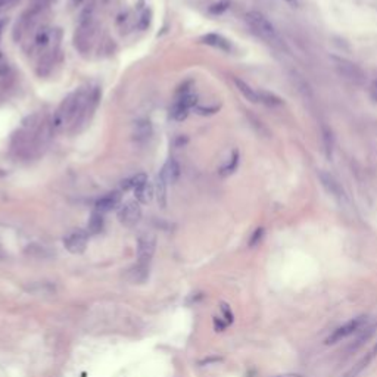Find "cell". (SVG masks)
<instances>
[{
  "label": "cell",
  "mask_w": 377,
  "mask_h": 377,
  "mask_svg": "<svg viewBox=\"0 0 377 377\" xmlns=\"http://www.w3.org/2000/svg\"><path fill=\"white\" fill-rule=\"evenodd\" d=\"M245 19L247 25L254 30V33L258 34L265 41L273 43L274 46H279V48L283 46V41L280 38L276 27L270 22V19L265 17L264 14L258 12V11H250V12L246 14Z\"/></svg>",
  "instance_id": "cell-1"
},
{
  "label": "cell",
  "mask_w": 377,
  "mask_h": 377,
  "mask_svg": "<svg viewBox=\"0 0 377 377\" xmlns=\"http://www.w3.org/2000/svg\"><path fill=\"white\" fill-rule=\"evenodd\" d=\"M197 103V98L195 93L190 92V89H184L180 90L179 98L173 103L171 109H170V116L174 121H183L186 119V116L189 115V111L192 108H195Z\"/></svg>",
  "instance_id": "cell-2"
},
{
  "label": "cell",
  "mask_w": 377,
  "mask_h": 377,
  "mask_svg": "<svg viewBox=\"0 0 377 377\" xmlns=\"http://www.w3.org/2000/svg\"><path fill=\"white\" fill-rule=\"evenodd\" d=\"M331 61H333L334 69L338 71V74H339L342 78L348 80V81L354 82V84H361V82H364V80H365V74H364V71H362L357 64H354V62L349 61V59L339 58V56H333Z\"/></svg>",
  "instance_id": "cell-3"
},
{
  "label": "cell",
  "mask_w": 377,
  "mask_h": 377,
  "mask_svg": "<svg viewBox=\"0 0 377 377\" xmlns=\"http://www.w3.org/2000/svg\"><path fill=\"white\" fill-rule=\"evenodd\" d=\"M156 249V237L152 233H143L139 236L137 240V260L142 265H148L150 264V260L155 254Z\"/></svg>",
  "instance_id": "cell-4"
},
{
  "label": "cell",
  "mask_w": 377,
  "mask_h": 377,
  "mask_svg": "<svg viewBox=\"0 0 377 377\" xmlns=\"http://www.w3.org/2000/svg\"><path fill=\"white\" fill-rule=\"evenodd\" d=\"M142 218V208L140 203L137 200H129L125 202L119 211H118V220L121 224L127 226V227H133L136 226Z\"/></svg>",
  "instance_id": "cell-5"
},
{
  "label": "cell",
  "mask_w": 377,
  "mask_h": 377,
  "mask_svg": "<svg viewBox=\"0 0 377 377\" xmlns=\"http://www.w3.org/2000/svg\"><path fill=\"white\" fill-rule=\"evenodd\" d=\"M89 243V233L84 230H74L64 237V246L71 254H82Z\"/></svg>",
  "instance_id": "cell-6"
},
{
  "label": "cell",
  "mask_w": 377,
  "mask_h": 377,
  "mask_svg": "<svg viewBox=\"0 0 377 377\" xmlns=\"http://www.w3.org/2000/svg\"><path fill=\"white\" fill-rule=\"evenodd\" d=\"M362 323H364V317H357V318L349 320L348 323H345L344 326L336 328V330L328 336L327 339H326V345H334L338 344V342H341V341H344L348 336L354 334V333L362 326Z\"/></svg>",
  "instance_id": "cell-7"
},
{
  "label": "cell",
  "mask_w": 377,
  "mask_h": 377,
  "mask_svg": "<svg viewBox=\"0 0 377 377\" xmlns=\"http://www.w3.org/2000/svg\"><path fill=\"white\" fill-rule=\"evenodd\" d=\"M318 179H320L321 186L324 187V190L327 192L328 195H331L333 197H336L338 200H342V199H345L344 187L341 186V183L338 181V179H336L333 174H330V173H327V171L321 170V171H318Z\"/></svg>",
  "instance_id": "cell-8"
},
{
  "label": "cell",
  "mask_w": 377,
  "mask_h": 377,
  "mask_svg": "<svg viewBox=\"0 0 377 377\" xmlns=\"http://www.w3.org/2000/svg\"><path fill=\"white\" fill-rule=\"evenodd\" d=\"M121 202V193L119 192H111V193H106L105 196L99 197L98 202H96V211L98 213H109L115 210Z\"/></svg>",
  "instance_id": "cell-9"
},
{
  "label": "cell",
  "mask_w": 377,
  "mask_h": 377,
  "mask_svg": "<svg viewBox=\"0 0 377 377\" xmlns=\"http://www.w3.org/2000/svg\"><path fill=\"white\" fill-rule=\"evenodd\" d=\"M200 40H202L205 45L213 46V48H215V49H220V50H223V52H230V50H231V43H230L226 37H223L221 34H217V33L205 34Z\"/></svg>",
  "instance_id": "cell-10"
},
{
  "label": "cell",
  "mask_w": 377,
  "mask_h": 377,
  "mask_svg": "<svg viewBox=\"0 0 377 377\" xmlns=\"http://www.w3.org/2000/svg\"><path fill=\"white\" fill-rule=\"evenodd\" d=\"M161 174L164 176V179L166 183H176L179 180L181 174V168L179 162L174 158H168V161L165 162L164 168L161 171Z\"/></svg>",
  "instance_id": "cell-11"
},
{
  "label": "cell",
  "mask_w": 377,
  "mask_h": 377,
  "mask_svg": "<svg viewBox=\"0 0 377 377\" xmlns=\"http://www.w3.org/2000/svg\"><path fill=\"white\" fill-rule=\"evenodd\" d=\"M134 195H136V199L139 203H149L152 200V197L155 195V189L153 186L149 183V180H146L145 183L139 184L136 189H134Z\"/></svg>",
  "instance_id": "cell-12"
},
{
  "label": "cell",
  "mask_w": 377,
  "mask_h": 377,
  "mask_svg": "<svg viewBox=\"0 0 377 377\" xmlns=\"http://www.w3.org/2000/svg\"><path fill=\"white\" fill-rule=\"evenodd\" d=\"M133 136L139 142L148 140L149 137L152 136V124H150V121H148V119H139L137 122H134Z\"/></svg>",
  "instance_id": "cell-13"
},
{
  "label": "cell",
  "mask_w": 377,
  "mask_h": 377,
  "mask_svg": "<svg viewBox=\"0 0 377 377\" xmlns=\"http://www.w3.org/2000/svg\"><path fill=\"white\" fill-rule=\"evenodd\" d=\"M234 84H236V89L243 95V98L252 103H260V96H258V90H255L254 87H250L249 84L240 78H234Z\"/></svg>",
  "instance_id": "cell-14"
},
{
  "label": "cell",
  "mask_w": 377,
  "mask_h": 377,
  "mask_svg": "<svg viewBox=\"0 0 377 377\" xmlns=\"http://www.w3.org/2000/svg\"><path fill=\"white\" fill-rule=\"evenodd\" d=\"M166 181H165L164 176L159 173L158 177H156V184H155V196H156V200H158V205L161 208H165L166 206Z\"/></svg>",
  "instance_id": "cell-15"
},
{
  "label": "cell",
  "mask_w": 377,
  "mask_h": 377,
  "mask_svg": "<svg viewBox=\"0 0 377 377\" xmlns=\"http://www.w3.org/2000/svg\"><path fill=\"white\" fill-rule=\"evenodd\" d=\"M149 277V267L148 265H142V264H137L134 265L132 270H129V279L133 283H143L146 281V279Z\"/></svg>",
  "instance_id": "cell-16"
},
{
  "label": "cell",
  "mask_w": 377,
  "mask_h": 377,
  "mask_svg": "<svg viewBox=\"0 0 377 377\" xmlns=\"http://www.w3.org/2000/svg\"><path fill=\"white\" fill-rule=\"evenodd\" d=\"M258 96H260V103H263L265 106H270V108H279V106H283V99L279 98L277 95L271 93V92H267V90H258Z\"/></svg>",
  "instance_id": "cell-17"
},
{
  "label": "cell",
  "mask_w": 377,
  "mask_h": 377,
  "mask_svg": "<svg viewBox=\"0 0 377 377\" xmlns=\"http://www.w3.org/2000/svg\"><path fill=\"white\" fill-rule=\"evenodd\" d=\"M102 230H103V215H102V213L95 211L87 223V233H89V236L90 234L95 236V234H99Z\"/></svg>",
  "instance_id": "cell-18"
},
{
  "label": "cell",
  "mask_w": 377,
  "mask_h": 377,
  "mask_svg": "<svg viewBox=\"0 0 377 377\" xmlns=\"http://www.w3.org/2000/svg\"><path fill=\"white\" fill-rule=\"evenodd\" d=\"M237 165H239V152L237 150H233L229 161L220 168V174L223 177H227V176L233 174L237 170Z\"/></svg>",
  "instance_id": "cell-19"
},
{
  "label": "cell",
  "mask_w": 377,
  "mask_h": 377,
  "mask_svg": "<svg viewBox=\"0 0 377 377\" xmlns=\"http://www.w3.org/2000/svg\"><path fill=\"white\" fill-rule=\"evenodd\" d=\"M376 355H377V345L373 348V349H371V351H370V352H368V354H367V355H365V357H364V358H362V360L360 361V362H358L357 368H355V370H352V371H351V374H348L346 377L357 376L361 370H364V368H365V367H367V365L373 361V358H374Z\"/></svg>",
  "instance_id": "cell-20"
},
{
  "label": "cell",
  "mask_w": 377,
  "mask_h": 377,
  "mask_svg": "<svg viewBox=\"0 0 377 377\" xmlns=\"http://www.w3.org/2000/svg\"><path fill=\"white\" fill-rule=\"evenodd\" d=\"M50 41V31L48 28H41L38 33L35 34L34 37V46L37 49H43L45 46H48V43Z\"/></svg>",
  "instance_id": "cell-21"
},
{
  "label": "cell",
  "mask_w": 377,
  "mask_h": 377,
  "mask_svg": "<svg viewBox=\"0 0 377 377\" xmlns=\"http://www.w3.org/2000/svg\"><path fill=\"white\" fill-rule=\"evenodd\" d=\"M323 143H324V150L327 158L331 156V149H333V137H331V132L327 127H323Z\"/></svg>",
  "instance_id": "cell-22"
},
{
  "label": "cell",
  "mask_w": 377,
  "mask_h": 377,
  "mask_svg": "<svg viewBox=\"0 0 377 377\" xmlns=\"http://www.w3.org/2000/svg\"><path fill=\"white\" fill-rule=\"evenodd\" d=\"M148 180V177L145 176V174H136L134 177H132L130 180H127L124 183V189H136L139 184H142V183H145V181Z\"/></svg>",
  "instance_id": "cell-23"
},
{
  "label": "cell",
  "mask_w": 377,
  "mask_h": 377,
  "mask_svg": "<svg viewBox=\"0 0 377 377\" xmlns=\"http://www.w3.org/2000/svg\"><path fill=\"white\" fill-rule=\"evenodd\" d=\"M264 237V229L263 227H258V229L255 230L254 233H252V236H250V239H249V247H255V246L258 245L261 240H263Z\"/></svg>",
  "instance_id": "cell-24"
},
{
  "label": "cell",
  "mask_w": 377,
  "mask_h": 377,
  "mask_svg": "<svg viewBox=\"0 0 377 377\" xmlns=\"http://www.w3.org/2000/svg\"><path fill=\"white\" fill-rule=\"evenodd\" d=\"M229 0H223V2H218V3L213 5V6L210 8V11H211L213 14H215V15H220V14L226 12V11L229 9Z\"/></svg>",
  "instance_id": "cell-25"
},
{
  "label": "cell",
  "mask_w": 377,
  "mask_h": 377,
  "mask_svg": "<svg viewBox=\"0 0 377 377\" xmlns=\"http://www.w3.org/2000/svg\"><path fill=\"white\" fill-rule=\"evenodd\" d=\"M220 310H221V312H223V320L227 323V324H231L233 321H234V315H233V312H231V310H230V307L227 305V304H221V307H220Z\"/></svg>",
  "instance_id": "cell-26"
},
{
  "label": "cell",
  "mask_w": 377,
  "mask_h": 377,
  "mask_svg": "<svg viewBox=\"0 0 377 377\" xmlns=\"http://www.w3.org/2000/svg\"><path fill=\"white\" fill-rule=\"evenodd\" d=\"M214 326H215L217 331H223V330H226V327H227V323L224 320L218 318V317H214Z\"/></svg>",
  "instance_id": "cell-27"
},
{
  "label": "cell",
  "mask_w": 377,
  "mask_h": 377,
  "mask_svg": "<svg viewBox=\"0 0 377 377\" xmlns=\"http://www.w3.org/2000/svg\"><path fill=\"white\" fill-rule=\"evenodd\" d=\"M370 98L373 99L374 102H377V78L370 86Z\"/></svg>",
  "instance_id": "cell-28"
},
{
  "label": "cell",
  "mask_w": 377,
  "mask_h": 377,
  "mask_svg": "<svg viewBox=\"0 0 377 377\" xmlns=\"http://www.w3.org/2000/svg\"><path fill=\"white\" fill-rule=\"evenodd\" d=\"M280 2L286 3L290 8H299V0H280Z\"/></svg>",
  "instance_id": "cell-29"
},
{
  "label": "cell",
  "mask_w": 377,
  "mask_h": 377,
  "mask_svg": "<svg viewBox=\"0 0 377 377\" xmlns=\"http://www.w3.org/2000/svg\"><path fill=\"white\" fill-rule=\"evenodd\" d=\"M274 377H302L301 374H295V373H287V374H279V376Z\"/></svg>",
  "instance_id": "cell-30"
},
{
  "label": "cell",
  "mask_w": 377,
  "mask_h": 377,
  "mask_svg": "<svg viewBox=\"0 0 377 377\" xmlns=\"http://www.w3.org/2000/svg\"><path fill=\"white\" fill-rule=\"evenodd\" d=\"M5 258V250H3V247L0 245V260H3Z\"/></svg>",
  "instance_id": "cell-31"
},
{
  "label": "cell",
  "mask_w": 377,
  "mask_h": 377,
  "mask_svg": "<svg viewBox=\"0 0 377 377\" xmlns=\"http://www.w3.org/2000/svg\"><path fill=\"white\" fill-rule=\"evenodd\" d=\"M3 24H5V21H0V28L3 27ZM0 31H2V30H0Z\"/></svg>",
  "instance_id": "cell-32"
}]
</instances>
